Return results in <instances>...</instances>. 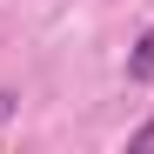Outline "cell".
<instances>
[{"mask_svg":"<svg viewBox=\"0 0 154 154\" xmlns=\"http://www.w3.org/2000/svg\"><path fill=\"white\" fill-rule=\"evenodd\" d=\"M14 107H20V100H14L7 87H0V127H7V121H14Z\"/></svg>","mask_w":154,"mask_h":154,"instance_id":"3957f363","label":"cell"},{"mask_svg":"<svg viewBox=\"0 0 154 154\" xmlns=\"http://www.w3.org/2000/svg\"><path fill=\"white\" fill-rule=\"evenodd\" d=\"M127 81H141V87H154V20H147V34L127 47Z\"/></svg>","mask_w":154,"mask_h":154,"instance_id":"6da1fadb","label":"cell"},{"mask_svg":"<svg viewBox=\"0 0 154 154\" xmlns=\"http://www.w3.org/2000/svg\"><path fill=\"white\" fill-rule=\"evenodd\" d=\"M127 147H134V154H154V114L134 127V134H127Z\"/></svg>","mask_w":154,"mask_h":154,"instance_id":"7a4b0ae2","label":"cell"}]
</instances>
